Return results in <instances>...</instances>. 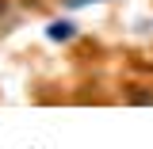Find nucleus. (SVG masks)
<instances>
[{
	"mask_svg": "<svg viewBox=\"0 0 153 149\" xmlns=\"http://www.w3.org/2000/svg\"><path fill=\"white\" fill-rule=\"evenodd\" d=\"M50 35H54V38H69V35H73V23H54Z\"/></svg>",
	"mask_w": 153,
	"mask_h": 149,
	"instance_id": "1",
	"label": "nucleus"
},
{
	"mask_svg": "<svg viewBox=\"0 0 153 149\" xmlns=\"http://www.w3.org/2000/svg\"><path fill=\"white\" fill-rule=\"evenodd\" d=\"M69 4H73V8H80V4H96V0H69Z\"/></svg>",
	"mask_w": 153,
	"mask_h": 149,
	"instance_id": "2",
	"label": "nucleus"
}]
</instances>
